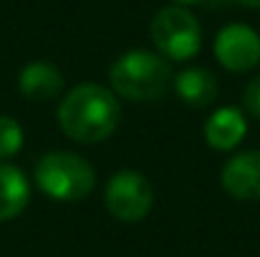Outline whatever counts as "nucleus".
Returning a JSON list of instances; mask_svg holds the SVG:
<instances>
[{"instance_id": "nucleus-1", "label": "nucleus", "mask_w": 260, "mask_h": 257, "mask_svg": "<svg viewBox=\"0 0 260 257\" xmlns=\"http://www.w3.org/2000/svg\"><path fill=\"white\" fill-rule=\"evenodd\" d=\"M121 108L111 88L101 84H79L58 103V124L63 134L79 144H96L114 134Z\"/></svg>"}, {"instance_id": "nucleus-2", "label": "nucleus", "mask_w": 260, "mask_h": 257, "mask_svg": "<svg viewBox=\"0 0 260 257\" xmlns=\"http://www.w3.org/2000/svg\"><path fill=\"white\" fill-rule=\"evenodd\" d=\"M170 63L152 51H129L109 68L111 91L126 101H159L172 88Z\"/></svg>"}, {"instance_id": "nucleus-3", "label": "nucleus", "mask_w": 260, "mask_h": 257, "mask_svg": "<svg viewBox=\"0 0 260 257\" xmlns=\"http://www.w3.org/2000/svg\"><path fill=\"white\" fill-rule=\"evenodd\" d=\"M36 184L58 202H81L96 187V171L74 152H48L36 164Z\"/></svg>"}, {"instance_id": "nucleus-4", "label": "nucleus", "mask_w": 260, "mask_h": 257, "mask_svg": "<svg viewBox=\"0 0 260 257\" xmlns=\"http://www.w3.org/2000/svg\"><path fill=\"white\" fill-rule=\"evenodd\" d=\"M152 41L157 51L170 61H189L202 46L200 20L179 5L162 8L149 23Z\"/></svg>"}, {"instance_id": "nucleus-5", "label": "nucleus", "mask_w": 260, "mask_h": 257, "mask_svg": "<svg viewBox=\"0 0 260 257\" xmlns=\"http://www.w3.org/2000/svg\"><path fill=\"white\" fill-rule=\"evenodd\" d=\"M104 202L106 209L114 219L134 225L147 219V214L154 207V189L149 184V179L142 171H116L109 181H106V192H104Z\"/></svg>"}, {"instance_id": "nucleus-6", "label": "nucleus", "mask_w": 260, "mask_h": 257, "mask_svg": "<svg viewBox=\"0 0 260 257\" xmlns=\"http://www.w3.org/2000/svg\"><path fill=\"white\" fill-rule=\"evenodd\" d=\"M215 58L233 74H248L260 63V35L245 23L225 25L215 38Z\"/></svg>"}, {"instance_id": "nucleus-7", "label": "nucleus", "mask_w": 260, "mask_h": 257, "mask_svg": "<svg viewBox=\"0 0 260 257\" xmlns=\"http://www.w3.org/2000/svg\"><path fill=\"white\" fill-rule=\"evenodd\" d=\"M220 181L222 189L240 202L260 199V152L248 149L233 154L220 171Z\"/></svg>"}, {"instance_id": "nucleus-8", "label": "nucleus", "mask_w": 260, "mask_h": 257, "mask_svg": "<svg viewBox=\"0 0 260 257\" xmlns=\"http://www.w3.org/2000/svg\"><path fill=\"white\" fill-rule=\"evenodd\" d=\"M248 134V119L235 106H222L205 121V139L215 152H233Z\"/></svg>"}, {"instance_id": "nucleus-9", "label": "nucleus", "mask_w": 260, "mask_h": 257, "mask_svg": "<svg viewBox=\"0 0 260 257\" xmlns=\"http://www.w3.org/2000/svg\"><path fill=\"white\" fill-rule=\"evenodd\" d=\"M18 88L28 101L46 103L63 91V74L48 61H33L20 71Z\"/></svg>"}, {"instance_id": "nucleus-10", "label": "nucleus", "mask_w": 260, "mask_h": 257, "mask_svg": "<svg viewBox=\"0 0 260 257\" xmlns=\"http://www.w3.org/2000/svg\"><path fill=\"white\" fill-rule=\"evenodd\" d=\"M30 199V181L13 164H0V222L15 219Z\"/></svg>"}, {"instance_id": "nucleus-11", "label": "nucleus", "mask_w": 260, "mask_h": 257, "mask_svg": "<svg viewBox=\"0 0 260 257\" xmlns=\"http://www.w3.org/2000/svg\"><path fill=\"white\" fill-rule=\"evenodd\" d=\"M174 91L177 96L187 103V106H194V108H205L210 106L215 98H217V79L207 71V68H184L182 74L174 76Z\"/></svg>"}, {"instance_id": "nucleus-12", "label": "nucleus", "mask_w": 260, "mask_h": 257, "mask_svg": "<svg viewBox=\"0 0 260 257\" xmlns=\"http://www.w3.org/2000/svg\"><path fill=\"white\" fill-rule=\"evenodd\" d=\"M23 149V126L13 116H0V159H10Z\"/></svg>"}, {"instance_id": "nucleus-13", "label": "nucleus", "mask_w": 260, "mask_h": 257, "mask_svg": "<svg viewBox=\"0 0 260 257\" xmlns=\"http://www.w3.org/2000/svg\"><path fill=\"white\" fill-rule=\"evenodd\" d=\"M243 103H245V108H248V114H250V116L260 119V76H255L250 84L245 86Z\"/></svg>"}, {"instance_id": "nucleus-14", "label": "nucleus", "mask_w": 260, "mask_h": 257, "mask_svg": "<svg viewBox=\"0 0 260 257\" xmlns=\"http://www.w3.org/2000/svg\"><path fill=\"white\" fill-rule=\"evenodd\" d=\"M235 3H240L245 8H260V0H235Z\"/></svg>"}, {"instance_id": "nucleus-15", "label": "nucleus", "mask_w": 260, "mask_h": 257, "mask_svg": "<svg viewBox=\"0 0 260 257\" xmlns=\"http://www.w3.org/2000/svg\"><path fill=\"white\" fill-rule=\"evenodd\" d=\"M174 5H179V8H184V5H194V3H205V0H172Z\"/></svg>"}]
</instances>
